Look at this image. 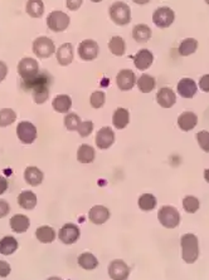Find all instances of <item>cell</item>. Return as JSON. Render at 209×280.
Here are the masks:
<instances>
[{"instance_id":"obj_43","label":"cell","mask_w":209,"mask_h":280,"mask_svg":"<svg viewBox=\"0 0 209 280\" xmlns=\"http://www.w3.org/2000/svg\"><path fill=\"white\" fill-rule=\"evenodd\" d=\"M82 3H83V0H67V2H66V6H67V8L70 9V10L75 12V10H78V9L81 8Z\"/></svg>"},{"instance_id":"obj_6","label":"cell","mask_w":209,"mask_h":280,"mask_svg":"<svg viewBox=\"0 0 209 280\" xmlns=\"http://www.w3.org/2000/svg\"><path fill=\"white\" fill-rule=\"evenodd\" d=\"M18 73L24 82L34 80L39 74V64L33 58H23L18 63Z\"/></svg>"},{"instance_id":"obj_10","label":"cell","mask_w":209,"mask_h":280,"mask_svg":"<svg viewBox=\"0 0 209 280\" xmlns=\"http://www.w3.org/2000/svg\"><path fill=\"white\" fill-rule=\"evenodd\" d=\"M98 44L92 39H86L78 46V56L82 60H93L98 56Z\"/></svg>"},{"instance_id":"obj_21","label":"cell","mask_w":209,"mask_h":280,"mask_svg":"<svg viewBox=\"0 0 209 280\" xmlns=\"http://www.w3.org/2000/svg\"><path fill=\"white\" fill-rule=\"evenodd\" d=\"M24 180L27 181L28 185L38 186L43 181V172L39 170L38 167L28 166L26 168V171H24Z\"/></svg>"},{"instance_id":"obj_13","label":"cell","mask_w":209,"mask_h":280,"mask_svg":"<svg viewBox=\"0 0 209 280\" xmlns=\"http://www.w3.org/2000/svg\"><path fill=\"white\" fill-rule=\"evenodd\" d=\"M115 142V132L111 127H102L96 134V144L98 148L107 150L114 144Z\"/></svg>"},{"instance_id":"obj_12","label":"cell","mask_w":209,"mask_h":280,"mask_svg":"<svg viewBox=\"0 0 209 280\" xmlns=\"http://www.w3.org/2000/svg\"><path fill=\"white\" fill-rule=\"evenodd\" d=\"M80 229H78L77 225L75 224H66L65 226L61 228L60 230V240L63 242V244H75L78 239H80Z\"/></svg>"},{"instance_id":"obj_30","label":"cell","mask_w":209,"mask_h":280,"mask_svg":"<svg viewBox=\"0 0 209 280\" xmlns=\"http://www.w3.org/2000/svg\"><path fill=\"white\" fill-rule=\"evenodd\" d=\"M109 49L116 57H121L125 54V50H126V43H125V40L121 36H112L111 40L109 42Z\"/></svg>"},{"instance_id":"obj_39","label":"cell","mask_w":209,"mask_h":280,"mask_svg":"<svg viewBox=\"0 0 209 280\" xmlns=\"http://www.w3.org/2000/svg\"><path fill=\"white\" fill-rule=\"evenodd\" d=\"M90 102L93 108H101L103 104H105V102H106V96H105V92H102V90H96V92H93L92 94H91Z\"/></svg>"},{"instance_id":"obj_38","label":"cell","mask_w":209,"mask_h":280,"mask_svg":"<svg viewBox=\"0 0 209 280\" xmlns=\"http://www.w3.org/2000/svg\"><path fill=\"white\" fill-rule=\"evenodd\" d=\"M183 208L189 214L196 212L199 208V200L194 196H186L183 200Z\"/></svg>"},{"instance_id":"obj_41","label":"cell","mask_w":209,"mask_h":280,"mask_svg":"<svg viewBox=\"0 0 209 280\" xmlns=\"http://www.w3.org/2000/svg\"><path fill=\"white\" fill-rule=\"evenodd\" d=\"M78 134L81 137H88L93 131V122L92 121H83L77 128Z\"/></svg>"},{"instance_id":"obj_17","label":"cell","mask_w":209,"mask_h":280,"mask_svg":"<svg viewBox=\"0 0 209 280\" xmlns=\"http://www.w3.org/2000/svg\"><path fill=\"white\" fill-rule=\"evenodd\" d=\"M156 100L163 108H170L175 104L176 96L171 88L164 87L156 94Z\"/></svg>"},{"instance_id":"obj_5","label":"cell","mask_w":209,"mask_h":280,"mask_svg":"<svg viewBox=\"0 0 209 280\" xmlns=\"http://www.w3.org/2000/svg\"><path fill=\"white\" fill-rule=\"evenodd\" d=\"M32 49L38 58H49L55 54V42L48 36H39L33 42Z\"/></svg>"},{"instance_id":"obj_11","label":"cell","mask_w":209,"mask_h":280,"mask_svg":"<svg viewBox=\"0 0 209 280\" xmlns=\"http://www.w3.org/2000/svg\"><path fill=\"white\" fill-rule=\"evenodd\" d=\"M109 275L112 280H126L130 275V268L124 260H114L109 265Z\"/></svg>"},{"instance_id":"obj_47","label":"cell","mask_w":209,"mask_h":280,"mask_svg":"<svg viewBox=\"0 0 209 280\" xmlns=\"http://www.w3.org/2000/svg\"><path fill=\"white\" fill-rule=\"evenodd\" d=\"M8 190V180L3 176H0V195H3Z\"/></svg>"},{"instance_id":"obj_7","label":"cell","mask_w":209,"mask_h":280,"mask_svg":"<svg viewBox=\"0 0 209 280\" xmlns=\"http://www.w3.org/2000/svg\"><path fill=\"white\" fill-rule=\"evenodd\" d=\"M47 26L53 32H63L70 26V16L65 12L55 10L47 16Z\"/></svg>"},{"instance_id":"obj_3","label":"cell","mask_w":209,"mask_h":280,"mask_svg":"<svg viewBox=\"0 0 209 280\" xmlns=\"http://www.w3.org/2000/svg\"><path fill=\"white\" fill-rule=\"evenodd\" d=\"M110 18L117 26H126L131 20V9L124 2H115L110 6Z\"/></svg>"},{"instance_id":"obj_49","label":"cell","mask_w":209,"mask_h":280,"mask_svg":"<svg viewBox=\"0 0 209 280\" xmlns=\"http://www.w3.org/2000/svg\"><path fill=\"white\" fill-rule=\"evenodd\" d=\"M204 178H205L206 182L209 184V168H206V170L204 171Z\"/></svg>"},{"instance_id":"obj_4","label":"cell","mask_w":209,"mask_h":280,"mask_svg":"<svg viewBox=\"0 0 209 280\" xmlns=\"http://www.w3.org/2000/svg\"><path fill=\"white\" fill-rule=\"evenodd\" d=\"M160 224L166 229H174L180 222V214L173 206H163L158 212Z\"/></svg>"},{"instance_id":"obj_45","label":"cell","mask_w":209,"mask_h":280,"mask_svg":"<svg viewBox=\"0 0 209 280\" xmlns=\"http://www.w3.org/2000/svg\"><path fill=\"white\" fill-rule=\"evenodd\" d=\"M199 87L201 88V90L209 93V74L203 76V77L200 78V80H199Z\"/></svg>"},{"instance_id":"obj_51","label":"cell","mask_w":209,"mask_h":280,"mask_svg":"<svg viewBox=\"0 0 209 280\" xmlns=\"http://www.w3.org/2000/svg\"><path fill=\"white\" fill-rule=\"evenodd\" d=\"M91 2H93V3H100V2H102V0H91Z\"/></svg>"},{"instance_id":"obj_16","label":"cell","mask_w":209,"mask_h":280,"mask_svg":"<svg viewBox=\"0 0 209 280\" xmlns=\"http://www.w3.org/2000/svg\"><path fill=\"white\" fill-rule=\"evenodd\" d=\"M56 58H57L58 63L63 67L70 66L73 60V46L71 43H65L57 49L56 52Z\"/></svg>"},{"instance_id":"obj_8","label":"cell","mask_w":209,"mask_h":280,"mask_svg":"<svg viewBox=\"0 0 209 280\" xmlns=\"http://www.w3.org/2000/svg\"><path fill=\"white\" fill-rule=\"evenodd\" d=\"M175 14L169 6H160L152 14V22L158 28H168L173 24Z\"/></svg>"},{"instance_id":"obj_20","label":"cell","mask_w":209,"mask_h":280,"mask_svg":"<svg viewBox=\"0 0 209 280\" xmlns=\"http://www.w3.org/2000/svg\"><path fill=\"white\" fill-rule=\"evenodd\" d=\"M198 124V117L193 112H183L178 117V126L181 131H190Z\"/></svg>"},{"instance_id":"obj_31","label":"cell","mask_w":209,"mask_h":280,"mask_svg":"<svg viewBox=\"0 0 209 280\" xmlns=\"http://www.w3.org/2000/svg\"><path fill=\"white\" fill-rule=\"evenodd\" d=\"M78 264L82 269L85 270H93L97 268L98 265V260L97 258L91 252H83L78 256Z\"/></svg>"},{"instance_id":"obj_14","label":"cell","mask_w":209,"mask_h":280,"mask_svg":"<svg viewBox=\"0 0 209 280\" xmlns=\"http://www.w3.org/2000/svg\"><path fill=\"white\" fill-rule=\"evenodd\" d=\"M135 82L136 76L131 70H122L116 76V84L121 90H130L135 86Z\"/></svg>"},{"instance_id":"obj_26","label":"cell","mask_w":209,"mask_h":280,"mask_svg":"<svg viewBox=\"0 0 209 280\" xmlns=\"http://www.w3.org/2000/svg\"><path fill=\"white\" fill-rule=\"evenodd\" d=\"M18 204L26 210H33L37 205V196L32 191H23L18 196Z\"/></svg>"},{"instance_id":"obj_35","label":"cell","mask_w":209,"mask_h":280,"mask_svg":"<svg viewBox=\"0 0 209 280\" xmlns=\"http://www.w3.org/2000/svg\"><path fill=\"white\" fill-rule=\"evenodd\" d=\"M156 202L158 201H156V198L154 195H151V194H144L139 198V208L142 211H151L156 206Z\"/></svg>"},{"instance_id":"obj_29","label":"cell","mask_w":209,"mask_h":280,"mask_svg":"<svg viewBox=\"0 0 209 280\" xmlns=\"http://www.w3.org/2000/svg\"><path fill=\"white\" fill-rule=\"evenodd\" d=\"M18 249V242L13 236H6L0 240V254L12 255Z\"/></svg>"},{"instance_id":"obj_50","label":"cell","mask_w":209,"mask_h":280,"mask_svg":"<svg viewBox=\"0 0 209 280\" xmlns=\"http://www.w3.org/2000/svg\"><path fill=\"white\" fill-rule=\"evenodd\" d=\"M48 280H62L61 278H58V276H52V278H49Z\"/></svg>"},{"instance_id":"obj_46","label":"cell","mask_w":209,"mask_h":280,"mask_svg":"<svg viewBox=\"0 0 209 280\" xmlns=\"http://www.w3.org/2000/svg\"><path fill=\"white\" fill-rule=\"evenodd\" d=\"M7 74H8V66L0 60V82H3L6 80Z\"/></svg>"},{"instance_id":"obj_42","label":"cell","mask_w":209,"mask_h":280,"mask_svg":"<svg viewBox=\"0 0 209 280\" xmlns=\"http://www.w3.org/2000/svg\"><path fill=\"white\" fill-rule=\"evenodd\" d=\"M11 272H12L11 265H9L7 262L0 260V278L8 276V275L11 274Z\"/></svg>"},{"instance_id":"obj_25","label":"cell","mask_w":209,"mask_h":280,"mask_svg":"<svg viewBox=\"0 0 209 280\" xmlns=\"http://www.w3.org/2000/svg\"><path fill=\"white\" fill-rule=\"evenodd\" d=\"M26 12L32 18H41L44 13L43 0H28L26 6Z\"/></svg>"},{"instance_id":"obj_19","label":"cell","mask_w":209,"mask_h":280,"mask_svg":"<svg viewBox=\"0 0 209 280\" xmlns=\"http://www.w3.org/2000/svg\"><path fill=\"white\" fill-rule=\"evenodd\" d=\"M176 90H178V93L183 98H193L195 96L198 88H196L195 82L191 78H183L178 83V88Z\"/></svg>"},{"instance_id":"obj_37","label":"cell","mask_w":209,"mask_h":280,"mask_svg":"<svg viewBox=\"0 0 209 280\" xmlns=\"http://www.w3.org/2000/svg\"><path fill=\"white\" fill-rule=\"evenodd\" d=\"M81 124V118L76 114H68L65 117V126L68 131H77L78 126Z\"/></svg>"},{"instance_id":"obj_36","label":"cell","mask_w":209,"mask_h":280,"mask_svg":"<svg viewBox=\"0 0 209 280\" xmlns=\"http://www.w3.org/2000/svg\"><path fill=\"white\" fill-rule=\"evenodd\" d=\"M17 120V114L12 108L0 110V127H8Z\"/></svg>"},{"instance_id":"obj_33","label":"cell","mask_w":209,"mask_h":280,"mask_svg":"<svg viewBox=\"0 0 209 280\" xmlns=\"http://www.w3.org/2000/svg\"><path fill=\"white\" fill-rule=\"evenodd\" d=\"M196 49H198V40L194 38H186L179 46V54L183 57H186V56L195 53Z\"/></svg>"},{"instance_id":"obj_52","label":"cell","mask_w":209,"mask_h":280,"mask_svg":"<svg viewBox=\"0 0 209 280\" xmlns=\"http://www.w3.org/2000/svg\"><path fill=\"white\" fill-rule=\"evenodd\" d=\"M205 3H206V4H208V6H209V0H205Z\"/></svg>"},{"instance_id":"obj_32","label":"cell","mask_w":209,"mask_h":280,"mask_svg":"<svg viewBox=\"0 0 209 280\" xmlns=\"http://www.w3.org/2000/svg\"><path fill=\"white\" fill-rule=\"evenodd\" d=\"M36 236L43 244H49V242H55L56 232L51 226H41L37 229Z\"/></svg>"},{"instance_id":"obj_44","label":"cell","mask_w":209,"mask_h":280,"mask_svg":"<svg viewBox=\"0 0 209 280\" xmlns=\"http://www.w3.org/2000/svg\"><path fill=\"white\" fill-rule=\"evenodd\" d=\"M9 211H11V206H9V204L4 200H0V218L8 215Z\"/></svg>"},{"instance_id":"obj_18","label":"cell","mask_w":209,"mask_h":280,"mask_svg":"<svg viewBox=\"0 0 209 280\" xmlns=\"http://www.w3.org/2000/svg\"><path fill=\"white\" fill-rule=\"evenodd\" d=\"M152 60H154V56H152L151 52L147 50V49H141L135 56L134 64L139 70H145L152 64Z\"/></svg>"},{"instance_id":"obj_28","label":"cell","mask_w":209,"mask_h":280,"mask_svg":"<svg viewBox=\"0 0 209 280\" xmlns=\"http://www.w3.org/2000/svg\"><path fill=\"white\" fill-rule=\"evenodd\" d=\"M95 156V148L90 144H81L77 151V160L81 164H91Z\"/></svg>"},{"instance_id":"obj_2","label":"cell","mask_w":209,"mask_h":280,"mask_svg":"<svg viewBox=\"0 0 209 280\" xmlns=\"http://www.w3.org/2000/svg\"><path fill=\"white\" fill-rule=\"evenodd\" d=\"M181 256L183 260L188 264H193L199 256V245L198 238L194 234H185L181 236Z\"/></svg>"},{"instance_id":"obj_15","label":"cell","mask_w":209,"mask_h":280,"mask_svg":"<svg viewBox=\"0 0 209 280\" xmlns=\"http://www.w3.org/2000/svg\"><path fill=\"white\" fill-rule=\"evenodd\" d=\"M88 218L96 225H102L110 218V211L109 208L102 205L93 206L88 212Z\"/></svg>"},{"instance_id":"obj_27","label":"cell","mask_w":209,"mask_h":280,"mask_svg":"<svg viewBox=\"0 0 209 280\" xmlns=\"http://www.w3.org/2000/svg\"><path fill=\"white\" fill-rule=\"evenodd\" d=\"M132 36L139 43H145L151 38V29L146 24H137L132 29Z\"/></svg>"},{"instance_id":"obj_9","label":"cell","mask_w":209,"mask_h":280,"mask_svg":"<svg viewBox=\"0 0 209 280\" xmlns=\"http://www.w3.org/2000/svg\"><path fill=\"white\" fill-rule=\"evenodd\" d=\"M17 136L23 144H31L37 138V128L31 122L23 121L17 126Z\"/></svg>"},{"instance_id":"obj_40","label":"cell","mask_w":209,"mask_h":280,"mask_svg":"<svg viewBox=\"0 0 209 280\" xmlns=\"http://www.w3.org/2000/svg\"><path fill=\"white\" fill-rule=\"evenodd\" d=\"M196 141H198L199 146L203 151L209 152V132L208 131H200L196 134Z\"/></svg>"},{"instance_id":"obj_22","label":"cell","mask_w":209,"mask_h":280,"mask_svg":"<svg viewBox=\"0 0 209 280\" xmlns=\"http://www.w3.org/2000/svg\"><path fill=\"white\" fill-rule=\"evenodd\" d=\"M52 106L58 114H67L72 107V100L67 94H58L52 102Z\"/></svg>"},{"instance_id":"obj_23","label":"cell","mask_w":209,"mask_h":280,"mask_svg":"<svg viewBox=\"0 0 209 280\" xmlns=\"http://www.w3.org/2000/svg\"><path fill=\"white\" fill-rule=\"evenodd\" d=\"M29 225H31V221H29L28 216L26 215L18 214V215H14L11 218V228L13 229V232H18V234L26 232L29 229Z\"/></svg>"},{"instance_id":"obj_34","label":"cell","mask_w":209,"mask_h":280,"mask_svg":"<svg viewBox=\"0 0 209 280\" xmlns=\"http://www.w3.org/2000/svg\"><path fill=\"white\" fill-rule=\"evenodd\" d=\"M137 87L141 90L142 93H150L151 90H154L156 82H155V78L151 77L149 74H142L141 77L137 80Z\"/></svg>"},{"instance_id":"obj_48","label":"cell","mask_w":209,"mask_h":280,"mask_svg":"<svg viewBox=\"0 0 209 280\" xmlns=\"http://www.w3.org/2000/svg\"><path fill=\"white\" fill-rule=\"evenodd\" d=\"M134 3H136V4H140V6H144V4H146V3H149L150 0H132Z\"/></svg>"},{"instance_id":"obj_24","label":"cell","mask_w":209,"mask_h":280,"mask_svg":"<svg viewBox=\"0 0 209 280\" xmlns=\"http://www.w3.org/2000/svg\"><path fill=\"white\" fill-rule=\"evenodd\" d=\"M130 121V114L126 108H117L114 112V116H112V124L116 127L117 130H124L125 127L129 124Z\"/></svg>"},{"instance_id":"obj_1","label":"cell","mask_w":209,"mask_h":280,"mask_svg":"<svg viewBox=\"0 0 209 280\" xmlns=\"http://www.w3.org/2000/svg\"><path fill=\"white\" fill-rule=\"evenodd\" d=\"M51 76L48 73H39L34 80L26 82V88H31L33 90V100L37 104H42L46 102L49 97V80Z\"/></svg>"}]
</instances>
